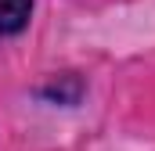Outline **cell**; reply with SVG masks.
<instances>
[{
  "mask_svg": "<svg viewBox=\"0 0 155 151\" xmlns=\"http://www.w3.org/2000/svg\"><path fill=\"white\" fill-rule=\"evenodd\" d=\"M36 97H43V101H54V104H76L79 97H83V79L72 72L65 76H54L47 86H40Z\"/></svg>",
  "mask_w": 155,
  "mask_h": 151,
  "instance_id": "obj_1",
  "label": "cell"
},
{
  "mask_svg": "<svg viewBox=\"0 0 155 151\" xmlns=\"http://www.w3.org/2000/svg\"><path fill=\"white\" fill-rule=\"evenodd\" d=\"M33 18V0H0V36L25 33Z\"/></svg>",
  "mask_w": 155,
  "mask_h": 151,
  "instance_id": "obj_2",
  "label": "cell"
}]
</instances>
